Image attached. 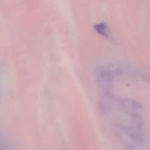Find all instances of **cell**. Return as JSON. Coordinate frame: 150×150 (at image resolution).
<instances>
[{
	"instance_id": "obj_1",
	"label": "cell",
	"mask_w": 150,
	"mask_h": 150,
	"mask_svg": "<svg viewBox=\"0 0 150 150\" xmlns=\"http://www.w3.org/2000/svg\"><path fill=\"white\" fill-rule=\"evenodd\" d=\"M94 30L98 34H100L103 37L108 38L109 35H110V33H109V27H108L107 24L105 23V22H100V23L96 24L94 25Z\"/></svg>"
}]
</instances>
